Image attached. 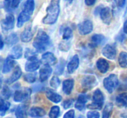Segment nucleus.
I'll return each instance as SVG.
<instances>
[{"instance_id":"dca6fc26","label":"nucleus","mask_w":127,"mask_h":118,"mask_svg":"<svg viewBox=\"0 0 127 118\" xmlns=\"http://www.w3.org/2000/svg\"><path fill=\"white\" fill-rule=\"evenodd\" d=\"M15 64H16V62H15L14 59L12 57H11V56H8L5 59V61H4V64H3V69H2L3 73L4 74L9 73L14 68Z\"/></svg>"},{"instance_id":"4c0bfd02","label":"nucleus","mask_w":127,"mask_h":118,"mask_svg":"<svg viewBox=\"0 0 127 118\" xmlns=\"http://www.w3.org/2000/svg\"><path fill=\"white\" fill-rule=\"evenodd\" d=\"M25 57L28 59V60H32V59H35V58H37V54L34 52L32 49H26L25 50Z\"/></svg>"},{"instance_id":"6ab92c4d","label":"nucleus","mask_w":127,"mask_h":118,"mask_svg":"<svg viewBox=\"0 0 127 118\" xmlns=\"http://www.w3.org/2000/svg\"><path fill=\"white\" fill-rule=\"evenodd\" d=\"M97 68L101 73L104 74L106 73L108 71H109V68H110V64L108 63L107 60H105L104 58H99L98 60L97 61Z\"/></svg>"},{"instance_id":"9d476101","label":"nucleus","mask_w":127,"mask_h":118,"mask_svg":"<svg viewBox=\"0 0 127 118\" xmlns=\"http://www.w3.org/2000/svg\"><path fill=\"white\" fill-rule=\"evenodd\" d=\"M31 90L30 89H25V90H17L14 93L13 95V99H14L15 102H23L25 99H27L29 97V95H31Z\"/></svg>"},{"instance_id":"393cba45","label":"nucleus","mask_w":127,"mask_h":118,"mask_svg":"<svg viewBox=\"0 0 127 118\" xmlns=\"http://www.w3.org/2000/svg\"><path fill=\"white\" fill-rule=\"evenodd\" d=\"M22 54H23V49L20 45H16L11 49L9 56L12 57L13 59H19L21 58Z\"/></svg>"},{"instance_id":"423d86ee","label":"nucleus","mask_w":127,"mask_h":118,"mask_svg":"<svg viewBox=\"0 0 127 118\" xmlns=\"http://www.w3.org/2000/svg\"><path fill=\"white\" fill-rule=\"evenodd\" d=\"M78 32L81 35H88L93 30V24H92V20H85L84 22H82L81 24H79L78 26Z\"/></svg>"},{"instance_id":"72a5a7b5","label":"nucleus","mask_w":127,"mask_h":118,"mask_svg":"<svg viewBox=\"0 0 127 118\" xmlns=\"http://www.w3.org/2000/svg\"><path fill=\"white\" fill-rule=\"evenodd\" d=\"M1 95H2V98L4 99H9L11 95V90H10V88L5 85V86H3L2 91H1Z\"/></svg>"},{"instance_id":"de8ad7c7","label":"nucleus","mask_w":127,"mask_h":118,"mask_svg":"<svg viewBox=\"0 0 127 118\" xmlns=\"http://www.w3.org/2000/svg\"><path fill=\"white\" fill-rule=\"evenodd\" d=\"M123 29H124V32H125V34H127V18H126V20L125 21V23H124Z\"/></svg>"},{"instance_id":"473e14b6","label":"nucleus","mask_w":127,"mask_h":118,"mask_svg":"<svg viewBox=\"0 0 127 118\" xmlns=\"http://www.w3.org/2000/svg\"><path fill=\"white\" fill-rule=\"evenodd\" d=\"M60 115V108L58 106H53L51 107V110L49 112V117L50 118H58Z\"/></svg>"},{"instance_id":"a211bd4d","label":"nucleus","mask_w":127,"mask_h":118,"mask_svg":"<svg viewBox=\"0 0 127 118\" xmlns=\"http://www.w3.org/2000/svg\"><path fill=\"white\" fill-rule=\"evenodd\" d=\"M46 114L45 110L43 108L40 107H32L30 109L28 112V115L32 117L37 118V117H43Z\"/></svg>"},{"instance_id":"b1692460","label":"nucleus","mask_w":127,"mask_h":118,"mask_svg":"<svg viewBox=\"0 0 127 118\" xmlns=\"http://www.w3.org/2000/svg\"><path fill=\"white\" fill-rule=\"evenodd\" d=\"M34 9H35V2H34V0H26L23 6V11H22L32 16L34 11Z\"/></svg>"},{"instance_id":"ea45409f","label":"nucleus","mask_w":127,"mask_h":118,"mask_svg":"<svg viewBox=\"0 0 127 118\" xmlns=\"http://www.w3.org/2000/svg\"><path fill=\"white\" fill-rule=\"evenodd\" d=\"M70 46H71V44L68 42H62L59 44V49L63 51H67L70 49Z\"/></svg>"},{"instance_id":"58836bf2","label":"nucleus","mask_w":127,"mask_h":118,"mask_svg":"<svg viewBox=\"0 0 127 118\" xmlns=\"http://www.w3.org/2000/svg\"><path fill=\"white\" fill-rule=\"evenodd\" d=\"M64 61L63 59L60 60V63L58 64L57 66V69H56V73L58 75H60L64 72Z\"/></svg>"},{"instance_id":"2eb2a0df","label":"nucleus","mask_w":127,"mask_h":118,"mask_svg":"<svg viewBox=\"0 0 127 118\" xmlns=\"http://www.w3.org/2000/svg\"><path fill=\"white\" fill-rule=\"evenodd\" d=\"M52 73V69L51 68L50 65H44V67H42L39 71V79L41 82H45L48 78L50 77V76Z\"/></svg>"},{"instance_id":"1a4fd4ad","label":"nucleus","mask_w":127,"mask_h":118,"mask_svg":"<svg viewBox=\"0 0 127 118\" xmlns=\"http://www.w3.org/2000/svg\"><path fill=\"white\" fill-rule=\"evenodd\" d=\"M2 28L4 30L8 31V30H11L14 28L15 24V18L12 14H8L5 17L4 20L2 21Z\"/></svg>"},{"instance_id":"f03ea898","label":"nucleus","mask_w":127,"mask_h":118,"mask_svg":"<svg viewBox=\"0 0 127 118\" xmlns=\"http://www.w3.org/2000/svg\"><path fill=\"white\" fill-rule=\"evenodd\" d=\"M50 44H51V39L48 34L44 30H39L33 42L34 48L37 49V52H44Z\"/></svg>"},{"instance_id":"f704fd0d","label":"nucleus","mask_w":127,"mask_h":118,"mask_svg":"<svg viewBox=\"0 0 127 118\" xmlns=\"http://www.w3.org/2000/svg\"><path fill=\"white\" fill-rule=\"evenodd\" d=\"M24 78H25V81L27 82V83H35L36 79H37V76H36L35 73H28V74L25 75Z\"/></svg>"},{"instance_id":"9b49d317","label":"nucleus","mask_w":127,"mask_h":118,"mask_svg":"<svg viewBox=\"0 0 127 118\" xmlns=\"http://www.w3.org/2000/svg\"><path fill=\"white\" fill-rule=\"evenodd\" d=\"M41 65V62L37 59H32V60H28V62L25 64V71L27 72H34L36 71Z\"/></svg>"},{"instance_id":"a878e982","label":"nucleus","mask_w":127,"mask_h":118,"mask_svg":"<svg viewBox=\"0 0 127 118\" xmlns=\"http://www.w3.org/2000/svg\"><path fill=\"white\" fill-rule=\"evenodd\" d=\"M31 17H32L31 15H29V14H27V13L22 11V12L19 14V16H18V22H17V25H18V28L22 27L25 23H26V22H28L29 20H30Z\"/></svg>"},{"instance_id":"c03bdc74","label":"nucleus","mask_w":127,"mask_h":118,"mask_svg":"<svg viewBox=\"0 0 127 118\" xmlns=\"http://www.w3.org/2000/svg\"><path fill=\"white\" fill-rule=\"evenodd\" d=\"M21 1H22V0H12V1H11V8H13V9H16V8L19 5V4H20V2H21Z\"/></svg>"},{"instance_id":"37998d69","label":"nucleus","mask_w":127,"mask_h":118,"mask_svg":"<svg viewBox=\"0 0 127 118\" xmlns=\"http://www.w3.org/2000/svg\"><path fill=\"white\" fill-rule=\"evenodd\" d=\"M63 118H75V111L73 109H70L64 115Z\"/></svg>"},{"instance_id":"79ce46f5","label":"nucleus","mask_w":127,"mask_h":118,"mask_svg":"<svg viewBox=\"0 0 127 118\" xmlns=\"http://www.w3.org/2000/svg\"><path fill=\"white\" fill-rule=\"evenodd\" d=\"M86 118H99V114L97 111H89L86 115Z\"/></svg>"},{"instance_id":"412c9836","label":"nucleus","mask_w":127,"mask_h":118,"mask_svg":"<svg viewBox=\"0 0 127 118\" xmlns=\"http://www.w3.org/2000/svg\"><path fill=\"white\" fill-rule=\"evenodd\" d=\"M117 106L119 108H126L127 107V92L121 93L115 99Z\"/></svg>"},{"instance_id":"49530a36","label":"nucleus","mask_w":127,"mask_h":118,"mask_svg":"<svg viewBox=\"0 0 127 118\" xmlns=\"http://www.w3.org/2000/svg\"><path fill=\"white\" fill-rule=\"evenodd\" d=\"M96 1H97V0H85V4H86V5L92 6V5H93V4H95Z\"/></svg>"},{"instance_id":"0eeeda50","label":"nucleus","mask_w":127,"mask_h":118,"mask_svg":"<svg viewBox=\"0 0 127 118\" xmlns=\"http://www.w3.org/2000/svg\"><path fill=\"white\" fill-rule=\"evenodd\" d=\"M100 18L102 22L105 24H110L112 19V11L110 7H104L99 11Z\"/></svg>"},{"instance_id":"bb28decb","label":"nucleus","mask_w":127,"mask_h":118,"mask_svg":"<svg viewBox=\"0 0 127 118\" xmlns=\"http://www.w3.org/2000/svg\"><path fill=\"white\" fill-rule=\"evenodd\" d=\"M105 40V37L101 34H95L92 37L91 41H92V45L93 47H97V46L100 45Z\"/></svg>"},{"instance_id":"09e8293b","label":"nucleus","mask_w":127,"mask_h":118,"mask_svg":"<svg viewBox=\"0 0 127 118\" xmlns=\"http://www.w3.org/2000/svg\"><path fill=\"white\" fill-rule=\"evenodd\" d=\"M121 77H122V79H123V81L125 82V83H127V74H123Z\"/></svg>"},{"instance_id":"20e7f679","label":"nucleus","mask_w":127,"mask_h":118,"mask_svg":"<svg viewBox=\"0 0 127 118\" xmlns=\"http://www.w3.org/2000/svg\"><path fill=\"white\" fill-rule=\"evenodd\" d=\"M104 96L103 92L99 89L96 90L92 95V104L90 108H95L97 109H101L104 106Z\"/></svg>"},{"instance_id":"f257e3e1","label":"nucleus","mask_w":127,"mask_h":118,"mask_svg":"<svg viewBox=\"0 0 127 118\" xmlns=\"http://www.w3.org/2000/svg\"><path fill=\"white\" fill-rule=\"evenodd\" d=\"M60 6L59 0H51L46 9V16L43 18V24H53L57 22L59 16Z\"/></svg>"},{"instance_id":"2f4dec72","label":"nucleus","mask_w":127,"mask_h":118,"mask_svg":"<svg viewBox=\"0 0 127 118\" xmlns=\"http://www.w3.org/2000/svg\"><path fill=\"white\" fill-rule=\"evenodd\" d=\"M18 42V37L16 33H11L6 37V43L9 45H14Z\"/></svg>"},{"instance_id":"ddd939ff","label":"nucleus","mask_w":127,"mask_h":118,"mask_svg":"<svg viewBox=\"0 0 127 118\" xmlns=\"http://www.w3.org/2000/svg\"><path fill=\"white\" fill-rule=\"evenodd\" d=\"M88 100H89L88 95H85V94H80V95H78V99H77L76 103H75L76 109L79 111L84 110V109H85V104L88 102Z\"/></svg>"},{"instance_id":"c9c22d12","label":"nucleus","mask_w":127,"mask_h":118,"mask_svg":"<svg viewBox=\"0 0 127 118\" xmlns=\"http://www.w3.org/2000/svg\"><path fill=\"white\" fill-rule=\"evenodd\" d=\"M71 37H72V30H71L70 27H66V28L64 30L63 39L64 40H69Z\"/></svg>"},{"instance_id":"3c124183","label":"nucleus","mask_w":127,"mask_h":118,"mask_svg":"<svg viewBox=\"0 0 127 118\" xmlns=\"http://www.w3.org/2000/svg\"><path fill=\"white\" fill-rule=\"evenodd\" d=\"M68 1H69L70 3H71V2H72V1H73V0H68Z\"/></svg>"},{"instance_id":"39448f33","label":"nucleus","mask_w":127,"mask_h":118,"mask_svg":"<svg viewBox=\"0 0 127 118\" xmlns=\"http://www.w3.org/2000/svg\"><path fill=\"white\" fill-rule=\"evenodd\" d=\"M97 84V80L92 75H87L85 76L81 80V86L85 90H92V88Z\"/></svg>"},{"instance_id":"5701e85b","label":"nucleus","mask_w":127,"mask_h":118,"mask_svg":"<svg viewBox=\"0 0 127 118\" xmlns=\"http://www.w3.org/2000/svg\"><path fill=\"white\" fill-rule=\"evenodd\" d=\"M74 87V80L73 79H66L63 82V91L66 95H70Z\"/></svg>"},{"instance_id":"7ed1b4c3","label":"nucleus","mask_w":127,"mask_h":118,"mask_svg":"<svg viewBox=\"0 0 127 118\" xmlns=\"http://www.w3.org/2000/svg\"><path fill=\"white\" fill-rule=\"evenodd\" d=\"M118 77L115 74H111L104 79V87L109 93H112L118 87Z\"/></svg>"},{"instance_id":"7c9ffc66","label":"nucleus","mask_w":127,"mask_h":118,"mask_svg":"<svg viewBox=\"0 0 127 118\" xmlns=\"http://www.w3.org/2000/svg\"><path fill=\"white\" fill-rule=\"evenodd\" d=\"M118 64L124 69H127V52H121L118 56Z\"/></svg>"},{"instance_id":"4468645a","label":"nucleus","mask_w":127,"mask_h":118,"mask_svg":"<svg viewBox=\"0 0 127 118\" xmlns=\"http://www.w3.org/2000/svg\"><path fill=\"white\" fill-rule=\"evenodd\" d=\"M42 62L46 65H55L57 64V58L51 52H45L42 56Z\"/></svg>"},{"instance_id":"aec40b11","label":"nucleus","mask_w":127,"mask_h":118,"mask_svg":"<svg viewBox=\"0 0 127 118\" xmlns=\"http://www.w3.org/2000/svg\"><path fill=\"white\" fill-rule=\"evenodd\" d=\"M46 97L49 99L50 101H51L54 103H58L62 101V96L59 94L56 93L55 91H53L52 90H46L45 91Z\"/></svg>"},{"instance_id":"a19ab883","label":"nucleus","mask_w":127,"mask_h":118,"mask_svg":"<svg viewBox=\"0 0 127 118\" xmlns=\"http://www.w3.org/2000/svg\"><path fill=\"white\" fill-rule=\"evenodd\" d=\"M73 99H67V100H65L64 102H63V107L64 109H70V108L72 106L73 104Z\"/></svg>"},{"instance_id":"4be33fe9","label":"nucleus","mask_w":127,"mask_h":118,"mask_svg":"<svg viewBox=\"0 0 127 118\" xmlns=\"http://www.w3.org/2000/svg\"><path fill=\"white\" fill-rule=\"evenodd\" d=\"M33 37V32H32V27L27 26L21 33V41L24 43H28Z\"/></svg>"},{"instance_id":"603ef678","label":"nucleus","mask_w":127,"mask_h":118,"mask_svg":"<svg viewBox=\"0 0 127 118\" xmlns=\"http://www.w3.org/2000/svg\"><path fill=\"white\" fill-rule=\"evenodd\" d=\"M78 118H82V117H81V116H79V117H78Z\"/></svg>"},{"instance_id":"f3484780","label":"nucleus","mask_w":127,"mask_h":118,"mask_svg":"<svg viewBox=\"0 0 127 118\" xmlns=\"http://www.w3.org/2000/svg\"><path fill=\"white\" fill-rule=\"evenodd\" d=\"M22 76V71H21V68L19 66H16L14 69V71L13 73L11 74V76L6 80V83L7 84H11V83H15L16 81H18Z\"/></svg>"},{"instance_id":"a18cd8bd","label":"nucleus","mask_w":127,"mask_h":118,"mask_svg":"<svg viewBox=\"0 0 127 118\" xmlns=\"http://www.w3.org/2000/svg\"><path fill=\"white\" fill-rule=\"evenodd\" d=\"M125 1L126 0H116V4L118 5V7L123 8L125 5Z\"/></svg>"},{"instance_id":"e433bc0d","label":"nucleus","mask_w":127,"mask_h":118,"mask_svg":"<svg viewBox=\"0 0 127 118\" xmlns=\"http://www.w3.org/2000/svg\"><path fill=\"white\" fill-rule=\"evenodd\" d=\"M50 85L52 87L53 89H57L58 88V86L60 85V79L58 78V76H54L50 81Z\"/></svg>"},{"instance_id":"6e6552de","label":"nucleus","mask_w":127,"mask_h":118,"mask_svg":"<svg viewBox=\"0 0 127 118\" xmlns=\"http://www.w3.org/2000/svg\"><path fill=\"white\" fill-rule=\"evenodd\" d=\"M102 54L108 59L113 60L117 56V49L114 45L111 44H106L102 49Z\"/></svg>"},{"instance_id":"f8f14e48","label":"nucleus","mask_w":127,"mask_h":118,"mask_svg":"<svg viewBox=\"0 0 127 118\" xmlns=\"http://www.w3.org/2000/svg\"><path fill=\"white\" fill-rule=\"evenodd\" d=\"M79 66V57L78 55H75L71 57V61L67 64V71L70 74H72L77 71V69Z\"/></svg>"},{"instance_id":"c85d7f7f","label":"nucleus","mask_w":127,"mask_h":118,"mask_svg":"<svg viewBox=\"0 0 127 118\" xmlns=\"http://www.w3.org/2000/svg\"><path fill=\"white\" fill-rule=\"evenodd\" d=\"M10 107H11V103L7 101H4V98L1 97V99H0V113H1V116H4L5 112L9 110Z\"/></svg>"},{"instance_id":"cd10ccee","label":"nucleus","mask_w":127,"mask_h":118,"mask_svg":"<svg viewBox=\"0 0 127 118\" xmlns=\"http://www.w3.org/2000/svg\"><path fill=\"white\" fill-rule=\"evenodd\" d=\"M15 116H16V118H27L26 106L25 105L18 106L16 109V111H15Z\"/></svg>"},{"instance_id":"c756f323","label":"nucleus","mask_w":127,"mask_h":118,"mask_svg":"<svg viewBox=\"0 0 127 118\" xmlns=\"http://www.w3.org/2000/svg\"><path fill=\"white\" fill-rule=\"evenodd\" d=\"M112 109L113 105L111 102H108L104 108V110L102 113V118H110L111 116V113H112Z\"/></svg>"},{"instance_id":"8fccbe9b","label":"nucleus","mask_w":127,"mask_h":118,"mask_svg":"<svg viewBox=\"0 0 127 118\" xmlns=\"http://www.w3.org/2000/svg\"><path fill=\"white\" fill-rule=\"evenodd\" d=\"M0 42H1V45H0V49H2L4 48V40H3V37H1V39H0Z\"/></svg>"}]
</instances>
